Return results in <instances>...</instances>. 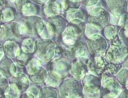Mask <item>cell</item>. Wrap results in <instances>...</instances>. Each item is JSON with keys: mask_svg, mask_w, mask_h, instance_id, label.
Segmentation results:
<instances>
[{"mask_svg": "<svg viewBox=\"0 0 128 98\" xmlns=\"http://www.w3.org/2000/svg\"><path fill=\"white\" fill-rule=\"evenodd\" d=\"M111 40V46L106 52V59L112 63H120L128 55V47L118 36Z\"/></svg>", "mask_w": 128, "mask_h": 98, "instance_id": "1", "label": "cell"}, {"mask_svg": "<svg viewBox=\"0 0 128 98\" xmlns=\"http://www.w3.org/2000/svg\"><path fill=\"white\" fill-rule=\"evenodd\" d=\"M84 90L88 94V98H100L101 80L94 75H88L83 81Z\"/></svg>", "mask_w": 128, "mask_h": 98, "instance_id": "2", "label": "cell"}, {"mask_svg": "<svg viewBox=\"0 0 128 98\" xmlns=\"http://www.w3.org/2000/svg\"><path fill=\"white\" fill-rule=\"evenodd\" d=\"M100 91L101 98H114L120 92V85L114 79H106L101 85Z\"/></svg>", "mask_w": 128, "mask_h": 98, "instance_id": "3", "label": "cell"}, {"mask_svg": "<svg viewBox=\"0 0 128 98\" xmlns=\"http://www.w3.org/2000/svg\"><path fill=\"white\" fill-rule=\"evenodd\" d=\"M88 46L91 54L103 55L107 49V43L102 36L94 34L88 40Z\"/></svg>", "mask_w": 128, "mask_h": 98, "instance_id": "4", "label": "cell"}, {"mask_svg": "<svg viewBox=\"0 0 128 98\" xmlns=\"http://www.w3.org/2000/svg\"><path fill=\"white\" fill-rule=\"evenodd\" d=\"M89 20L91 25L96 28L101 29L107 24L108 15L103 8H96L90 13Z\"/></svg>", "mask_w": 128, "mask_h": 98, "instance_id": "5", "label": "cell"}, {"mask_svg": "<svg viewBox=\"0 0 128 98\" xmlns=\"http://www.w3.org/2000/svg\"><path fill=\"white\" fill-rule=\"evenodd\" d=\"M108 65V60L103 55H94L88 64V67L91 72L101 75Z\"/></svg>", "mask_w": 128, "mask_h": 98, "instance_id": "6", "label": "cell"}, {"mask_svg": "<svg viewBox=\"0 0 128 98\" xmlns=\"http://www.w3.org/2000/svg\"><path fill=\"white\" fill-rule=\"evenodd\" d=\"M62 87L69 89V91L60 89V95L62 98H79L82 96V88L77 82L71 81V83L67 82Z\"/></svg>", "mask_w": 128, "mask_h": 98, "instance_id": "7", "label": "cell"}, {"mask_svg": "<svg viewBox=\"0 0 128 98\" xmlns=\"http://www.w3.org/2000/svg\"><path fill=\"white\" fill-rule=\"evenodd\" d=\"M108 5L112 14L116 17L125 14L127 8L126 0H108Z\"/></svg>", "mask_w": 128, "mask_h": 98, "instance_id": "8", "label": "cell"}, {"mask_svg": "<svg viewBox=\"0 0 128 98\" xmlns=\"http://www.w3.org/2000/svg\"><path fill=\"white\" fill-rule=\"evenodd\" d=\"M121 69V65L119 63H111L107 65L104 71L102 72V77L103 79L106 77L112 76L118 73V71Z\"/></svg>", "mask_w": 128, "mask_h": 98, "instance_id": "9", "label": "cell"}, {"mask_svg": "<svg viewBox=\"0 0 128 98\" xmlns=\"http://www.w3.org/2000/svg\"><path fill=\"white\" fill-rule=\"evenodd\" d=\"M86 73H87V67L83 62H78L73 65L72 73L77 78L79 79L82 78Z\"/></svg>", "mask_w": 128, "mask_h": 98, "instance_id": "10", "label": "cell"}, {"mask_svg": "<svg viewBox=\"0 0 128 98\" xmlns=\"http://www.w3.org/2000/svg\"><path fill=\"white\" fill-rule=\"evenodd\" d=\"M119 26H114V25H110L105 28L104 29V35L107 39L112 40L115 37H117V34L119 32Z\"/></svg>", "mask_w": 128, "mask_h": 98, "instance_id": "11", "label": "cell"}, {"mask_svg": "<svg viewBox=\"0 0 128 98\" xmlns=\"http://www.w3.org/2000/svg\"><path fill=\"white\" fill-rule=\"evenodd\" d=\"M5 98H20V90L16 85H11L6 88Z\"/></svg>", "mask_w": 128, "mask_h": 98, "instance_id": "12", "label": "cell"}, {"mask_svg": "<svg viewBox=\"0 0 128 98\" xmlns=\"http://www.w3.org/2000/svg\"><path fill=\"white\" fill-rule=\"evenodd\" d=\"M117 78L118 80V82L124 86L128 85V69L124 68L118 71Z\"/></svg>", "mask_w": 128, "mask_h": 98, "instance_id": "13", "label": "cell"}, {"mask_svg": "<svg viewBox=\"0 0 128 98\" xmlns=\"http://www.w3.org/2000/svg\"><path fill=\"white\" fill-rule=\"evenodd\" d=\"M119 38L122 40L124 43L128 45V24L123 26V28L118 32Z\"/></svg>", "mask_w": 128, "mask_h": 98, "instance_id": "14", "label": "cell"}, {"mask_svg": "<svg viewBox=\"0 0 128 98\" xmlns=\"http://www.w3.org/2000/svg\"><path fill=\"white\" fill-rule=\"evenodd\" d=\"M40 98H56V93L50 88H46L43 91Z\"/></svg>", "mask_w": 128, "mask_h": 98, "instance_id": "15", "label": "cell"}, {"mask_svg": "<svg viewBox=\"0 0 128 98\" xmlns=\"http://www.w3.org/2000/svg\"><path fill=\"white\" fill-rule=\"evenodd\" d=\"M118 24L120 26H124L128 24V14H123L120 16Z\"/></svg>", "mask_w": 128, "mask_h": 98, "instance_id": "16", "label": "cell"}, {"mask_svg": "<svg viewBox=\"0 0 128 98\" xmlns=\"http://www.w3.org/2000/svg\"><path fill=\"white\" fill-rule=\"evenodd\" d=\"M118 98H128V89L121 91Z\"/></svg>", "mask_w": 128, "mask_h": 98, "instance_id": "17", "label": "cell"}, {"mask_svg": "<svg viewBox=\"0 0 128 98\" xmlns=\"http://www.w3.org/2000/svg\"><path fill=\"white\" fill-rule=\"evenodd\" d=\"M124 65L126 67H127L128 68V55L125 57V59H124Z\"/></svg>", "mask_w": 128, "mask_h": 98, "instance_id": "18", "label": "cell"}, {"mask_svg": "<svg viewBox=\"0 0 128 98\" xmlns=\"http://www.w3.org/2000/svg\"><path fill=\"white\" fill-rule=\"evenodd\" d=\"M20 98H32V97L31 96H30L28 94H24V95L23 97H21Z\"/></svg>", "mask_w": 128, "mask_h": 98, "instance_id": "19", "label": "cell"}, {"mask_svg": "<svg viewBox=\"0 0 128 98\" xmlns=\"http://www.w3.org/2000/svg\"><path fill=\"white\" fill-rule=\"evenodd\" d=\"M126 88L128 89V85H126Z\"/></svg>", "mask_w": 128, "mask_h": 98, "instance_id": "20", "label": "cell"}]
</instances>
